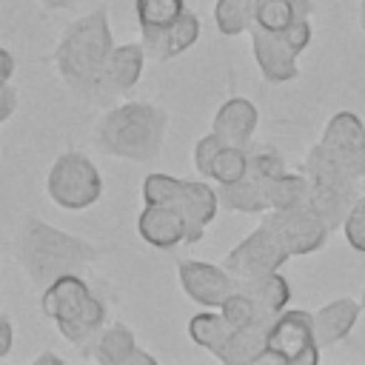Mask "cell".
Masks as SVG:
<instances>
[{
	"instance_id": "obj_1",
	"label": "cell",
	"mask_w": 365,
	"mask_h": 365,
	"mask_svg": "<svg viewBox=\"0 0 365 365\" xmlns=\"http://www.w3.org/2000/svg\"><path fill=\"white\" fill-rule=\"evenodd\" d=\"M111 48H114V40L108 29V14L106 9H97L83 14L63 31L54 51V66L63 83L77 97L94 100L103 94V68Z\"/></svg>"
},
{
	"instance_id": "obj_2",
	"label": "cell",
	"mask_w": 365,
	"mask_h": 365,
	"mask_svg": "<svg viewBox=\"0 0 365 365\" xmlns=\"http://www.w3.org/2000/svg\"><path fill=\"white\" fill-rule=\"evenodd\" d=\"M14 245H17V259L23 271L40 288H46L51 279L63 274H77L83 265H88L100 254L91 242L74 234H66L37 217H29L23 222Z\"/></svg>"
},
{
	"instance_id": "obj_3",
	"label": "cell",
	"mask_w": 365,
	"mask_h": 365,
	"mask_svg": "<svg viewBox=\"0 0 365 365\" xmlns=\"http://www.w3.org/2000/svg\"><path fill=\"white\" fill-rule=\"evenodd\" d=\"M165 128H168V114L163 108L151 103H123L100 117L97 145L111 157L148 163L160 154Z\"/></svg>"
},
{
	"instance_id": "obj_4",
	"label": "cell",
	"mask_w": 365,
	"mask_h": 365,
	"mask_svg": "<svg viewBox=\"0 0 365 365\" xmlns=\"http://www.w3.org/2000/svg\"><path fill=\"white\" fill-rule=\"evenodd\" d=\"M40 308L48 319L57 322V331L74 345L91 342L106 322V305L94 297V291L80 274H63L51 279L43 288Z\"/></svg>"
},
{
	"instance_id": "obj_5",
	"label": "cell",
	"mask_w": 365,
	"mask_h": 365,
	"mask_svg": "<svg viewBox=\"0 0 365 365\" xmlns=\"http://www.w3.org/2000/svg\"><path fill=\"white\" fill-rule=\"evenodd\" d=\"M143 200L145 205H171L185 217V245L200 242L205 237L208 222L217 214L220 197L208 182L177 180L171 174H148L143 180Z\"/></svg>"
},
{
	"instance_id": "obj_6",
	"label": "cell",
	"mask_w": 365,
	"mask_h": 365,
	"mask_svg": "<svg viewBox=\"0 0 365 365\" xmlns=\"http://www.w3.org/2000/svg\"><path fill=\"white\" fill-rule=\"evenodd\" d=\"M46 191H48L51 202H57L60 208L83 211L100 200L103 177L86 154L66 151L51 163L48 177H46Z\"/></svg>"
},
{
	"instance_id": "obj_7",
	"label": "cell",
	"mask_w": 365,
	"mask_h": 365,
	"mask_svg": "<svg viewBox=\"0 0 365 365\" xmlns=\"http://www.w3.org/2000/svg\"><path fill=\"white\" fill-rule=\"evenodd\" d=\"M288 248L279 237V231L265 220L259 222L242 242H237L222 268L237 279V282H245V279H257V277H265V274H274L285 265L288 259Z\"/></svg>"
},
{
	"instance_id": "obj_8",
	"label": "cell",
	"mask_w": 365,
	"mask_h": 365,
	"mask_svg": "<svg viewBox=\"0 0 365 365\" xmlns=\"http://www.w3.org/2000/svg\"><path fill=\"white\" fill-rule=\"evenodd\" d=\"M268 359L285 365H314L319 345L314 339V314L302 308H285L268 328Z\"/></svg>"
},
{
	"instance_id": "obj_9",
	"label": "cell",
	"mask_w": 365,
	"mask_h": 365,
	"mask_svg": "<svg viewBox=\"0 0 365 365\" xmlns=\"http://www.w3.org/2000/svg\"><path fill=\"white\" fill-rule=\"evenodd\" d=\"M319 148L345 177L362 182V177H365V125L354 111H336L328 120V125L319 137Z\"/></svg>"
},
{
	"instance_id": "obj_10",
	"label": "cell",
	"mask_w": 365,
	"mask_h": 365,
	"mask_svg": "<svg viewBox=\"0 0 365 365\" xmlns=\"http://www.w3.org/2000/svg\"><path fill=\"white\" fill-rule=\"evenodd\" d=\"M268 222L279 231L291 257H305V254L319 251L328 240V231H331L325 225V220L308 202L294 205V208H279L268 217Z\"/></svg>"
},
{
	"instance_id": "obj_11",
	"label": "cell",
	"mask_w": 365,
	"mask_h": 365,
	"mask_svg": "<svg viewBox=\"0 0 365 365\" xmlns=\"http://www.w3.org/2000/svg\"><path fill=\"white\" fill-rule=\"evenodd\" d=\"M177 277H180V288L202 308H220L228 299V294L237 291V279L222 265L214 262H197V259L180 262Z\"/></svg>"
},
{
	"instance_id": "obj_12",
	"label": "cell",
	"mask_w": 365,
	"mask_h": 365,
	"mask_svg": "<svg viewBox=\"0 0 365 365\" xmlns=\"http://www.w3.org/2000/svg\"><path fill=\"white\" fill-rule=\"evenodd\" d=\"M251 51H254V60L268 83H288L299 74V66H297L299 54L291 48V43L285 40L282 31H268V29L254 26L251 29Z\"/></svg>"
},
{
	"instance_id": "obj_13",
	"label": "cell",
	"mask_w": 365,
	"mask_h": 365,
	"mask_svg": "<svg viewBox=\"0 0 365 365\" xmlns=\"http://www.w3.org/2000/svg\"><path fill=\"white\" fill-rule=\"evenodd\" d=\"M359 197H362V182H351V180H308L305 202L334 231V228H342V220H345L348 208Z\"/></svg>"
},
{
	"instance_id": "obj_14",
	"label": "cell",
	"mask_w": 365,
	"mask_h": 365,
	"mask_svg": "<svg viewBox=\"0 0 365 365\" xmlns=\"http://www.w3.org/2000/svg\"><path fill=\"white\" fill-rule=\"evenodd\" d=\"M257 123H259L257 106L245 97H231L217 108L214 123H211V134H217L225 145L251 148V137L257 131Z\"/></svg>"
},
{
	"instance_id": "obj_15",
	"label": "cell",
	"mask_w": 365,
	"mask_h": 365,
	"mask_svg": "<svg viewBox=\"0 0 365 365\" xmlns=\"http://www.w3.org/2000/svg\"><path fill=\"white\" fill-rule=\"evenodd\" d=\"M143 34V48L154 57V60H171L182 51H188L197 37H200V17L194 11H182L171 26L165 29H154V31H140Z\"/></svg>"
},
{
	"instance_id": "obj_16",
	"label": "cell",
	"mask_w": 365,
	"mask_h": 365,
	"mask_svg": "<svg viewBox=\"0 0 365 365\" xmlns=\"http://www.w3.org/2000/svg\"><path fill=\"white\" fill-rule=\"evenodd\" d=\"M88 354L103 365H134V362L154 365L157 362L151 354L140 351L137 336L131 334V328H125L120 322H114L108 328H100L97 336H94V345L88 348Z\"/></svg>"
},
{
	"instance_id": "obj_17",
	"label": "cell",
	"mask_w": 365,
	"mask_h": 365,
	"mask_svg": "<svg viewBox=\"0 0 365 365\" xmlns=\"http://www.w3.org/2000/svg\"><path fill=\"white\" fill-rule=\"evenodd\" d=\"M185 217L171 205H145L137 217V234L154 248H177L185 242Z\"/></svg>"
},
{
	"instance_id": "obj_18",
	"label": "cell",
	"mask_w": 365,
	"mask_h": 365,
	"mask_svg": "<svg viewBox=\"0 0 365 365\" xmlns=\"http://www.w3.org/2000/svg\"><path fill=\"white\" fill-rule=\"evenodd\" d=\"M274 317H262L251 325L242 328H231L225 348L220 351V362L225 365H254L268 359V328H271Z\"/></svg>"
},
{
	"instance_id": "obj_19",
	"label": "cell",
	"mask_w": 365,
	"mask_h": 365,
	"mask_svg": "<svg viewBox=\"0 0 365 365\" xmlns=\"http://www.w3.org/2000/svg\"><path fill=\"white\" fill-rule=\"evenodd\" d=\"M268 174H262L257 165H251L248 160V171L245 177H240L237 182H228V185H220L217 188V197H220V205H225L228 211H240V214H257V211H265L268 208Z\"/></svg>"
},
{
	"instance_id": "obj_20",
	"label": "cell",
	"mask_w": 365,
	"mask_h": 365,
	"mask_svg": "<svg viewBox=\"0 0 365 365\" xmlns=\"http://www.w3.org/2000/svg\"><path fill=\"white\" fill-rule=\"evenodd\" d=\"M143 63H145L143 43L114 46L103 68V94H123L134 88L143 77Z\"/></svg>"
},
{
	"instance_id": "obj_21",
	"label": "cell",
	"mask_w": 365,
	"mask_h": 365,
	"mask_svg": "<svg viewBox=\"0 0 365 365\" xmlns=\"http://www.w3.org/2000/svg\"><path fill=\"white\" fill-rule=\"evenodd\" d=\"M359 308H362V302H354L348 297H339V299L322 305L314 314V339H317V345L328 348V345H336L339 339H345L351 334V328L356 325V319H359Z\"/></svg>"
},
{
	"instance_id": "obj_22",
	"label": "cell",
	"mask_w": 365,
	"mask_h": 365,
	"mask_svg": "<svg viewBox=\"0 0 365 365\" xmlns=\"http://www.w3.org/2000/svg\"><path fill=\"white\" fill-rule=\"evenodd\" d=\"M240 291H245L257 308L262 314H271L277 317L279 311H285L288 299H291V288H288V279L282 274H265V277H257V279H245V282H237Z\"/></svg>"
},
{
	"instance_id": "obj_23",
	"label": "cell",
	"mask_w": 365,
	"mask_h": 365,
	"mask_svg": "<svg viewBox=\"0 0 365 365\" xmlns=\"http://www.w3.org/2000/svg\"><path fill=\"white\" fill-rule=\"evenodd\" d=\"M228 334H231V325H228V319L222 317L220 308H205V311H200V314H194L188 319L191 342L205 348V351H211L214 356H220V351L225 348Z\"/></svg>"
},
{
	"instance_id": "obj_24",
	"label": "cell",
	"mask_w": 365,
	"mask_h": 365,
	"mask_svg": "<svg viewBox=\"0 0 365 365\" xmlns=\"http://www.w3.org/2000/svg\"><path fill=\"white\" fill-rule=\"evenodd\" d=\"M248 171V148H237V145H220L208 163V174L205 180H214L220 185L237 182L240 177H245Z\"/></svg>"
},
{
	"instance_id": "obj_25",
	"label": "cell",
	"mask_w": 365,
	"mask_h": 365,
	"mask_svg": "<svg viewBox=\"0 0 365 365\" xmlns=\"http://www.w3.org/2000/svg\"><path fill=\"white\" fill-rule=\"evenodd\" d=\"M268 208L271 211H279V208H294V205H302L305 197H308V177L305 174H277L274 180H268Z\"/></svg>"
},
{
	"instance_id": "obj_26",
	"label": "cell",
	"mask_w": 365,
	"mask_h": 365,
	"mask_svg": "<svg viewBox=\"0 0 365 365\" xmlns=\"http://www.w3.org/2000/svg\"><path fill=\"white\" fill-rule=\"evenodd\" d=\"M214 20L220 34L237 37L242 31L254 29V0H217Z\"/></svg>"
},
{
	"instance_id": "obj_27",
	"label": "cell",
	"mask_w": 365,
	"mask_h": 365,
	"mask_svg": "<svg viewBox=\"0 0 365 365\" xmlns=\"http://www.w3.org/2000/svg\"><path fill=\"white\" fill-rule=\"evenodd\" d=\"M134 11L140 31H154L171 26L185 11V0H134Z\"/></svg>"
},
{
	"instance_id": "obj_28",
	"label": "cell",
	"mask_w": 365,
	"mask_h": 365,
	"mask_svg": "<svg viewBox=\"0 0 365 365\" xmlns=\"http://www.w3.org/2000/svg\"><path fill=\"white\" fill-rule=\"evenodd\" d=\"M297 17H305L291 0H254V26L285 31Z\"/></svg>"
},
{
	"instance_id": "obj_29",
	"label": "cell",
	"mask_w": 365,
	"mask_h": 365,
	"mask_svg": "<svg viewBox=\"0 0 365 365\" xmlns=\"http://www.w3.org/2000/svg\"><path fill=\"white\" fill-rule=\"evenodd\" d=\"M220 311H222V317L228 319L231 328H242V325H251V322H257L262 317H271V314H262L257 308V302L245 291H240V288L234 294H228V299L220 305Z\"/></svg>"
},
{
	"instance_id": "obj_30",
	"label": "cell",
	"mask_w": 365,
	"mask_h": 365,
	"mask_svg": "<svg viewBox=\"0 0 365 365\" xmlns=\"http://www.w3.org/2000/svg\"><path fill=\"white\" fill-rule=\"evenodd\" d=\"M342 234L354 251L365 254V202H362V197L348 208V214L342 220Z\"/></svg>"
},
{
	"instance_id": "obj_31",
	"label": "cell",
	"mask_w": 365,
	"mask_h": 365,
	"mask_svg": "<svg viewBox=\"0 0 365 365\" xmlns=\"http://www.w3.org/2000/svg\"><path fill=\"white\" fill-rule=\"evenodd\" d=\"M282 34H285V40L291 43V48H294L297 54H302V51L311 46V17H297Z\"/></svg>"
},
{
	"instance_id": "obj_32",
	"label": "cell",
	"mask_w": 365,
	"mask_h": 365,
	"mask_svg": "<svg viewBox=\"0 0 365 365\" xmlns=\"http://www.w3.org/2000/svg\"><path fill=\"white\" fill-rule=\"evenodd\" d=\"M222 145V140L217 137V134H205V137H200L197 140V145H194V165H197V171L205 177L208 174V163H211V157H214V151Z\"/></svg>"
},
{
	"instance_id": "obj_33",
	"label": "cell",
	"mask_w": 365,
	"mask_h": 365,
	"mask_svg": "<svg viewBox=\"0 0 365 365\" xmlns=\"http://www.w3.org/2000/svg\"><path fill=\"white\" fill-rule=\"evenodd\" d=\"M17 108V91L9 83H0V123H6Z\"/></svg>"
},
{
	"instance_id": "obj_34",
	"label": "cell",
	"mask_w": 365,
	"mask_h": 365,
	"mask_svg": "<svg viewBox=\"0 0 365 365\" xmlns=\"http://www.w3.org/2000/svg\"><path fill=\"white\" fill-rule=\"evenodd\" d=\"M11 342H14V328H11V319L9 317H0V359L11 351Z\"/></svg>"
},
{
	"instance_id": "obj_35",
	"label": "cell",
	"mask_w": 365,
	"mask_h": 365,
	"mask_svg": "<svg viewBox=\"0 0 365 365\" xmlns=\"http://www.w3.org/2000/svg\"><path fill=\"white\" fill-rule=\"evenodd\" d=\"M14 74V57L0 46V83H9Z\"/></svg>"
},
{
	"instance_id": "obj_36",
	"label": "cell",
	"mask_w": 365,
	"mask_h": 365,
	"mask_svg": "<svg viewBox=\"0 0 365 365\" xmlns=\"http://www.w3.org/2000/svg\"><path fill=\"white\" fill-rule=\"evenodd\" d=\"M43 6H48V9H68V6H74V0H43Z\"/></svg>"
},
{
	"instance_id": "obj_37",
	"label": "cell",
	"mask_w": 365,
	"mask_h": 365,
	"mask_svg": "<svg viewBox=\"0 0 365 365\" xmlns=\"http://www.w3.org/2000/svg\"><path fill=\"white\" fill-rule=\"evenodd\" d=\"M291 3H294L305 17H311V0H291Z\"/></svg>"
},
{
	"instance_id": "obj_38",
	"label": "cell",
	"mask_w": 365,
	"mask_h": 365,
	"mask_svg": "<svg viewBox=\"0 0 365 365\" xmlns=\"http://www.w3.org/2000/svg\"><path fill=\"white\" fill-rule=\"evenodd\" d=\"M34 362H37V365H40V362H57V365H60V362H63V359H60V356H57V354H40V356H37V359H34Z\"/></svg>"
},
{
	"instance_id": "obj_39",
	"label": "cell",
	"mask_w": 365,
	"mask_h": 365,
	"mask_svg": "<svg viewBox=\"0 0 365 365\" xmlns=\"http://www.w3.org/2000/svg\"><path fill=\"white\" fill-rule=\"evenodd\" d=\"M359 26L365 31V0H359Z\"/></svg>"
},
{
	"instance_id": "obj_40",
	"label": "cell",
	"mask_w": 365,
	"mask_h": 365,
	"mask_svg": "<svg viewBox=\"0 0 365 365\" xmlns=\"http://www.w3.org/2000/svg\"><path fill=\"white\" fill-rule=\"evenodd\" d=\"M362 202H365V177H362Z\"/></svg>"
},
{
	"instance_id": "obj_41",
	"label": "cell",
	"mask_w": 365,
	"mask_h": 365,
	"mask_svg": "<svg viewBox=\"0 0 365 365\" xmlns=\"http://www.w3.org/2000/svg\"><path fill=\"white\" fill-rule=\"evenodd\" d=\"M359 302H362V308H365V291H362V299H359Z\"/></svg>"
}]
</instances>
